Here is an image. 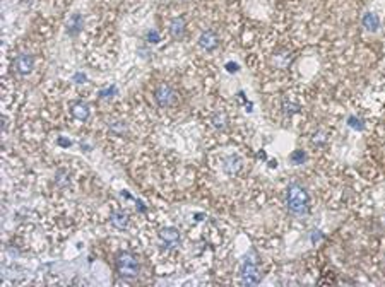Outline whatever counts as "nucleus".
Listing matches in <instances>:
<instances>
[{"label": "nucleus", "mask_w": 385, "mask_h": 287, "mask_svg": "<svg viewBox=\"0 0 385 287\" xmlns=\"http://www.w3.org/2000/svg\"><path fill=\"white\" fill-rule=\"evenodd\" d=\"M35 63H36V60H35V55H33V53L22 51V53H19V55L14 57L11 69L16 75L26 77L35 70Z\"/></svg>", "instance_id": "nucleus-4"}, {"label": "nucleus", "mask_w": 385, "mask_h": 287, "mask_svg": "<svg viewBox=\"0 0 385 287\" xmlns=\"http://www.w3.org/2000/svg\"><path fill=\"white\" fill-rule=\"evenodd\" d=\"M55 185L58 188H65L70 185V173L67 169H58L55 173Z\"/></svg>", "instance_id": "nucleus-16"}, {"label": "nucleus", "mask_w": 385, "mask_h": 287, "mask_svg": "<svg viewBox=\"0 0 385 287\" xmlns=\"http://www.w3.org/2000/svg\"><path fill=\"white\" fill-rule=\"evenodd\" d=\"M348 125L354 130H363L365 128V121H363V118H359V116H349Z\"/></svg>", "instance_id": "nucleus-21"}, {"label": "nucleus", "mask_w": 385, "mask_h": 287, "mask_svg": "<svg viewBox=\"0 0 385 287\" xmlns=\"http://www.w3.org/2000/svg\"><path fill=\"white\" fill-rule=\"evenodd\" d=\"M115 270L122 279L134 280L140 274V262L134 251L122 250L115 255Z\"/></svg>", "instance_id": "nucleus-2"}, {"label": "nucleus", "mask_w": 385, "mask_h": 287, "mask_svg": "<svg viewBox=\"0 0 385 287\" xmlns=\"http://www.w3.org/2000/svg\"><path fill=\"white\" fill-rule=\"evenodd\" d=\"M197 45L199 48H202L204 51H214L219 46V36L212 29H206L202 31L197 38Z\"/></svg>", "instance_id": "nucleus-8"}, {"label": "nucleus", "mask_w": 385, "mask_h": 287, "mask_svg": "<svg viewBox=\"0 0 385 287\" xmlns=\"http://www.w3.org/2000/svg\"><path fill=\"white\" fill-rule=\"evenodd\" d=\"M242 158L236 154H230L228 158H224L223 161V171L228 174V176H235V174L242 169Z\"/></svg>", "instance_id": "nucleus-9"}, {"label": "nucleus", "mask_w": 385, "mask_h": 287, "mask_svg": "<svg viewBox=\"0 0 385 287\" xmlns=\"http://www.w3.org/2000/svg\"><path fill=\"white\" fill-rule=\"evenodd\" d=\"M320 238H322V234H314V238H311V240H314V243H315L317 240H320Z\"/></svg>", "instance_id": "nucleus-26"}, {"label": "nucleus", "mask_w": 385, "mask_h": 287, "mask_svg": "<svg viewBox=\"0 0 385 287\" xmlns=\"http://www.w3.org/2000/svg\"><path fill=\"white\" fill-rule=\"evenodd\" d=\"M110 222H111V226L116 227V229L124 231L130 224V216L125 211H113L110 216Z\"/></svg>", "instance_id": "nucleus-12"}, {"label": "nucleus", "mask_w": 385, "mask_h": 287, "mask_svg": "<svg viewBox=\"0 0 385 287\" xmlns=\"http://www.w3.org/2000/svg\"><path fill=\"white\" fill-rule=\"evenodd\" d=\"M58 145H62V147H70L72 142H69V140L65 139H58Z\"/></svg>", "instance_id": "nucleus-25"}, {"label": "nucleus", "mask_w": 385, "mask_h": 287, "mask_svg": "<svg viewBox=\"0 0 385 287\" xmlns=\"http://www.w3.org/2000/svg\"><path fill=\"white\" fill-rule=\"evenodd\" d=\"M146 41L151 43V45H158V43L161 41V35H159L158 29H149V31L146 33Z\"/></svg>", "instance_id": "nucleus-20"}, {"label": "nucleus", "mask_w": 385, "mask_h": 287, "mask_svg": "<svg viewBox=\"0 0 385 287\" xmlns=\"http://www.w3.org/2000/svg\"><path fill=\"white\" fill-rule=\"evenodd\" d=\"M158 238H159L161 246L168 248V250H173V248H177L180 243H182V234H180V231L173 226H168V227L159 229Z\"/></svg>", "instance_id": "nucleus-6"}, {"label": "nucleus", "mask_w": 385, "mask_h": 287, "mask_svg": "<svg viewBox=\"0 0 385 287\" xmlns=\"http://www.w3.org/2000/svg\"><path fill=\"white\" fill-rule=\"evenodd\" d=\"M108 126H110L111 132L116 134V135H122V134L127 132V123H125L124 120H113V121H110Z\"/></svg>", "instance_id": "nucleus-17"}, {"label": "nucleus", "mask_w": 385, "mask_h": 287, "mask_svg": "<svg viewBox=\"0 0 385 287\" xmlns=\"http://www.w3.org/2000/svg\"><path fill=\"white\" fill-rule=\"evenodd\" d=\"M153 98H154L156 105H158L159 108H170V106H173L175 103H177L178 94L170 84H166V82H161V84H158L154 87Z\"/></svg>", "instance_id": "nucleus-3"}, {"label": "nucleus", "mask_w": 385, "mask_h": 287, "mask_svg": "<svg viewBox=\"0 0 385 287\" xmlns=\"http://www.w3.org/2000/svg\"><path fill=\"white\" fill-rule=\"evenodd\" d=\"M168 33L175 41H182L187 36V21H185V17L183 16L173 17L168 24Z\"/></svg>", "instance_id": "nucleus-7"}, {"label": "nucleus", "mask_w": 385, "mask_h": 287, "mask_svg": "<svg viewBox=\"0 0 385 287\" xmlns=\"http://www.w3.org/2000/svg\"><path fill=\"white\" fill-rule=\"evenodd\" d=\"M362 24L368 33H377L380 29V19L375 12H365L362 17Z\"/></svg>", "instance_id": "nucleus-14"}, {"label": "nucleus", "mask_w": 385, "mask_h": 287, "mask_svg": "<svg viewBox=\"0 0 385 287\" xmlns=\"http://www.w3.org/2000/svg\"><path fill=\"white\" fill-rule=\"evenodd\" d=\"M259 158L260 159H267V155H266V152H259Z\"/></svg>", "instance_id": "nucleus-27"}, {"label": "nucleus", "mask_w": 385, "mask_h": 287, "mask_svg": "<svg viewBox=\"0 0 385 287\" xmlns=\"http://www.w3.org/2000/svg\"><path fill=\"white\" fill-rule=\"evenodd\" d=\"M86 79H87V77L82 74V72H79V74L74 75V81L77 82V84H82V82H86Z\"/></svg>", "instance_id": "nucleus-24"}, {"label": "nucleus", "mask_w": 385, "mask_h": 287, "mask_svg": "<svg viewBox=\"0 0 385 287\" xmlns=\"http://www.w3.org/2000/svg\"><path fill=\"white\" fill-rule=\"evenodd\" d=\"M115 94H116V86H108V87H105V89L100 91L101 99H110V98H113Z\"/></svg>", "instance_id": "nucleus-22"}, {"label": "nucleus", "mask_w": 385, "mask_h": 287, "mask_svg": "<svg viewBox=\"0 0 385 287\" xmlns=\"http://www.w3.org/2000/svg\"><path fill=\"white\" fill-rule=\"evenodd\" d=\"M291 58H293L291 51L286 50V48H282V50L274 53V57H272V63H274L277 69H286V67L291 63Z\"/></svg>", "instance_id": "nucleus-15"}, {"label": "nucleus", "mask_w": 385, "mask_h": 287, "mask_svg": "<svg viewBox=\"0 0 385 287\" xmlns=\"http://www.w3.org/2000/svg\"><path fill=\"white\" fill-rule=\"evenodd\" d=\"M240 277H242V284L243 285H257L262 279V274H260V269H259V264H257V260H252L247 256V260L243 262L242 265V272H240Z\"/></svg>", "instance_id": "nucleus-5"}, {"label": "nucleus", "mask_w": 385, "mask_h": 287, "mask_svg": "<svg viewBox=\"0 0 385 287\" xmlns=\"http://www.w3.org/2000/svg\"><path fill=\"white\" fill-rule=\"evenodd\" d=\"M226 70L230 72V74H235V72L240 70V65H238V63H235V62H228L226 63Z\"/></svg>", "instance_id": "nucleus-23"}, {"label": "nucleus", "mask_w": 385, "mask_h": 287, "mask_svg": "<svg viewBox=\"0 0 385 287\" xmlns=\"http://www.w3.org/2000/svg\"><path fill=\"white\" fill-rule=\"evenodd\" d=\"M290 161L293 163L295 166H300V164H303L306 161V154L301 149H296L290 154Z\"/></svg>", "instance_id": "nucleus-19"}, {"label": "nucleus", "mask_w": 385, "mask_h": 287, "mask_svg": "<svg viewBox=\"0 0 385 287\" xmlns=\"http://www.w3.org/2000/svg\"><path fill=\"white\" fill-rule=\"evenodd\" d=\"M70 115L74 116L77 121H87L91 116V110L89 106L82 103V101H74V103L70 105Z\"/></svg>", "instance_id": "nucleus-11"}, {"label": "nucleus", "mask_w": 385, "mask_h": 287, "mask_svg": "<svg viewBox=\"0 0 385 287\" xmlns=\"http://www.w3.org/2000/svg\"><path fill=\"white\" fill-rule=\"evenodd\" d=\"M282 111H284V115H287V116H293V115H296L300 111V106L296 105V103H293V101H287V99H284L282 101Z\"/></svg>", "instance_id": "nucleus-18"}, {"label": "nucleus", "mask_w": 385, "mask_h": 287, "mask_svg": "<svg viewBox=\"0 0 385 287\" xmlns=\"http://www.w3.org/2000/svg\"><path fill=\"white\" fill-rule=\"evenodd\" d=\"M209 120H211V125H212L216 130H226V128H228V123H230L226 111H223V110L212 111L211 116H209Z\"/></svg>", "instance_id": "nucleus-13"}, {"label": "nucleus", "mask_w": 385, "mask_h": 287, "mask_svg": "<svg viewBox=\"0 0 385 287\" xmlns=\"http://www.w3.org/2000/svg\"><path fill=\"white\" fill-rule=\"evenodd\" d=\"M82 28H84V17H82V14H79V12L72 14L70 19L67 21V35H69L70 38L79 36Z\"/></svg>", "instance_id": "nucleus-10"}, {"label": "nucleus", "mask_w": 385, "mask_h": 287, "mask_svg": "<svg viewBox=\"0 0 385 287\" xmlns=\"http://www.w3.org/2000/svg\"><path fill=\"white\" fill-rule=\"evenodd\" d=\"M284 202H286L287 212L295 217L306 216L311 207V198H310L308 190L300 183H291L290 187L286 188Z\"/></svg>", "instance_id": "nucleus-1"}]
</instances>
